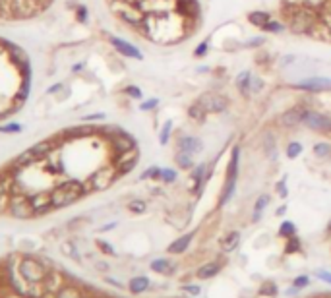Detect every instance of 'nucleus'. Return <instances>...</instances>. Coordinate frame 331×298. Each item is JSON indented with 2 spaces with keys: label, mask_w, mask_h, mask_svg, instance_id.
<instances>
[{
  "label": "nucleus",
  "mask_w": 331,
  "mask_h": 298,
  "mask_svg": "<svg viewBox=\"0 0 331 298\" xmlns=\"http://www.w3.org/2000/svg\"><path fill=\"white\" fill-rule=\"evenodd\" d=\"M281 18L296 35H312L314 27L320 22V12L310 6H281Z\"/></svg>",
  "instance_id": "f257e3e1"
},
{
  "label": "nucleus",
  "mask_w": 331,
  "mask_h": 298,
  "mask_svg": "<svg viewBox=\"0 0 331 298\" xmlns=\"http://www.w3.org/2000/svg\"><path fill=\"white\" fill-rule=\"evenodd\" d=\"M87 190H89V186H84L78 180H66L51 192L52 207H66L70 203L78 202Z\"/></svg>",
  "instance_id": "f03ea898"
},
{
  "label": "nucleus",
  "mask_w": 331,
  "mask_h": 298,
  "mask_svg": "<svg viewBox=\"0 0 331 298\" xmlns=\"http://www.w3.org/2000/svg\"><path fill=\"white\" fill-rule=\"evenodd\" d=\"M238 159H240V149L233 147V153H231V161H229V168H226L225 188H223L221 200H219V203H221V205H225V203L231 202V198H233V194H235L236 178H238Z\"/></svg>",
  "instance_id": "7ed1b4c3"
},
{
  "label": "nucleus",
  "mask_w": 331,
  "mask_h": 298,
  "mask_svg": "<svg viewBox=\"0 0 331 298\" xmlns=\"http://www.w3.org/2000/svg\"><path fill=\"white\" fill-rule=\"evenodd\" d=\"M298 91L304 93H323V91H331V78L325 76H308L304 79H298L295 83H291Z\"/></svg>",
  "instance_id": "20e7f679"
},
{
  "label": "nucleus",
  "mask_w": 331,
  "mask_h": 298,
  "mask_svg": "<svg viewBox=\"0 0 331 298\" xmlns=\"http://www.w3.org/2000/svg\"><path fill=\"white\" fill-rule=\"evenodd\" d=\"M198 103L208 111V114H221L229 109V99L225 95L217 93V91H205V93H201Z\"/></svg>",
  "instance_id": "39448f33"
},
{
  "label": "nucleus",
  "mask_w": 331,
  "mask_h": 298,
  "mask_svg": "<svg viewBox=\"0 0 331 298\" xmlns=\"http://www.w3.org/2000/svg\"><path fill=\"white\" fill-rule=\"evenodd\" d=\"M118 176L120 175H118V171H116L114 165H111V167H103V168H99L97 173L91 175L89 184L87 186H89V190H107V188L113 184Z\"/></svg>",
  "instance_id": "423d86ee"
},
{
  "label": "nucleus",
  "mask_w": 331,
  "mask_h": 298,
  "mask_svg": "<svg viewBox=\"0 0 331 298\" xmlns=\"http://www.w3.org/2000/svg\"><path fill=\"white\" fill-rule=\"evenodd\" d=\"M302 124H304L308 130H314V132H331V118L329 116L320 113V111H314V109H310V107L306 109Z\"/></svg>",
  "instance_id": "0eeeda50"
},
{
  "label": "nucleus",
  "mask_w": 331,
  "mask_h": 298,
  "mask_svg": "<svg viewBox=\"0 0 331 298\" xmlns=\"http://www.w3.org/2000/svg\"><path fill=\"white\" fill-rule=\"evenodd\" d=\"M10 213L17 217V219H27L35 213L33 205H31V198H27L24 194H12L10 198Z\"/></svg>",
  "instance_id": "6e6552de"
},
{
  "label": "nucleus",
  "mask_w": 331,
  "mask_h": 298,
  "mask_svg": "<svg viewBox=\"0 0 331 298\" xmlns=\"http://www.w3.org/2000/svg\"><path fill=\"white\" fill-rule=\"evenodd\" d=\"M19 273H22V277L27 279L29 283H41V281L47 277V271H45V267L41 265L39 262H35L31 258H27L22 262L19 265Z\"/></svg>",
  "instance_id": "1a4fd4ad"
},
{
  "label": "nucleus",
  "mask_w": 331,
  "mask_h": 298,
  "mask_svg": "<svg viewBox=\"0 0 331 298\" xmlns=\"http://www.w3.org/2000/svg\"><path fill=\"white\" fill-rule=\"evenodd\" d=\"M174 14H178L184 19L201 18L200 0H174Z\"/></svg>",
  "instance_id": "9d476101"
},
{
  "label": "nucleus",
  "mask_w": 331,
  "mask_h": 298,
  "mask_svg": "<svg viewBox=\"0 0 331 298\" xmlns=\"http://www.w3.org/2000/svg\"><path fill=\"white\" fill-rule=\"evenodd\" d=\"M138 147L136 149H130V151H124V153H118L116 159H114V167L118 171V175H126V173H132L134 167L138 165Z\"/></svg>",
  "instance_id": "9b49d317"
},
{
  "label": "nucleus",
  "mask_w": 331,
  "mask_h": 298,
  "mask_svg": "<svg viewBox=\"0 0 331 298\" xmlns=\"http://www.w3.org/2000/svg\"><path fill=\"white\" fill-rule=\"evenodd\" d=\"M109 143L113 151L118 155V153H124V151H130V149H136V140L132 138L130 134H126L124 130L114 132L113 136L109 138Z\"/></svg>",
  "instance_id": "f8f14e48"
},
{
  "label": "nucleus",
  "mask_w": 331,
  "mask_h": 298,
  "mask_svg": "<svg viewBox=\"0 0 331 298\" xmlns=\"http://www.w3.org/2000/svg\"><path fill=\"white\" fill-rule=\"evenodd\" d=\"M308 107L306 105H295L291 107L288 111L281 114V126H285V128H295L298 124H302V118H304V113Z\"/></svg>",
  "instance_id": "ddd939ff"
},
{
  "label": "nucleus",
  "mask_w": 331,
  "mask_h": 298,
  "mask_svg": "<svg viewBox=\"0 0 331 298\" xmlns=\"http://www.w3.org/2000/svg\"><path fill=\"white\" fill-rule=\"evenodd\" d=\"M116 16H118V18H120L124 24H128L130 27H134V29H136V27H138L139 24L143 22V16H146V14H143V12H141L138 6L126 4V6H122V8L116 12Z\"/></svg>",
  "instance_id": "4468645a"
},
{
  "label": "nucleus",
  "mask_w": 331,
  "mask_h": 298,
  "mask_svg": "<svg viewBox=\"0 0 331 298\" xmlns=\"http://www.w3.org/2000/svg\"><path fill=\"white\" fill-rule=\"evenodd\" d=\"M109 39H111V45H113L122 56L134 58V60H141V58H143V54H141V51H139L138 47H134V45L128 43V41H124V39H120V37H116V35H111Z\"/></svg>",
  "instance_id": "2eb2a0df"
},
{
  "label": "nucleus",
  "mask_w": 331,
  "mask_h": 298,
  "mask_svg": "<svg viewBox=\"0 0 331 298\" xmlns=\"http://www.w3.org/2000/svg\"><path fill=\"white\" fill-rule=\"evenodd\" d=\"M176 149L178 151H186V153H190V155H198L201 153V149H203V141L200 138H196V136H178L176 138Z\"/></svg>",
  "instance_id": "dca6fc26"
},
{
  "label": "nucleus",
  "mask_w": 331,
  "mask_h": 298,
  "mask_svg": "<svg viewBox=\"0 0 331 298\" xmlns=\"http://www.w3.org/2000/svg\"><path fill=\"white\" fill-rule=\"evenodd\" d=\"M31 205H33L35 213H47L49 209H52V200L51 194H35L31 196Z\"/></svg>",
  "instance_id": "f3484780"
},
{
  "label": "nucleus",
  "mask_w": 331,
  "mask_h": 298,
  "mask_svg": "<svg viewBox=\"0 0 331 298\" xmlns=\"http://www.w3.org/2000/svg\"><path fill=\"white\" fill-rule=\"evenodd\" d=\"M250 78H252V72L244 70V72H240L235 79L236 89L240 91V95L242 97H250V93H252V91H250Z\"/></svg>",
  "instance_id": "a211bd4d"
},
{
  "label": "nucleus",
  "mask_w": 331,
  "mask_h": 298,
  "mask_svg": "<svg viewBox=\"0 0 331 298\" xmlns=\"http://www.w3.org/2000/svg\"><path fill=\"white\" fill-rule=\"evenodd\" d=\"M246 18H248V22H250L254 27H260L261 29V27L271 19V14L270 12H265V10H252V12H248Z\"/></svg>",
  "instance_id": "6ab92c4d"
},
{
  "label": "nucleus",
  "mask_w": 331,
  "mask_h": 298,
  "mask_svg": "<svg viewBox=\"0 0 331 298\" xmlns=\"http://www.w3.org/2000/svg\"><path fill=\"white\" fill-rule=\"evenodd\" d=\"M6 49H8L10 56L14 58V62H16L22 70H24L26 66H29V58H27V54L24 53V49H19V47H16V45H10V43H6Z\"/></svg>",
  "instance_id": "aec40b11"
},
{
  "label": "nucleus",
  "mask_w": 331,
  "mask_h": 298,
  "mask_svg": "<svg viewBox=\"0 0 331 298\" xmlns=\"http://www.w3.org/2000/svg\"><path fill=\"white\" fill-rule=\"evenodd\" d=\"M188 116H190V120H194V122L203 124L205 120H208V111H205V109L196 101L194 105L188 107Z\"/></svg>",
  "instance_id": "412c9836"
},
{
  "label": "nucleus",
  "mask_w": 331,
  "mask_h": 298,
  "mask_svg": "<svg viewBox=\"0 0 331 298\" xmlns=\"http://www.w3.org/2000/svg\"><path fill=\"white\" fill-rule=\"evenodd\" d=\"M174 161H176V165L180 168H184V171H192V168L196 167V165H194V155L186 153V151H176V153H174Z\"/></svg>",
  "instance_id": "4be33fe9"
},
{
  "label": "nucleus",
  "mask_w": 331,
  "mask_h": 298,
  "mask_svg": "<svg viewBox=\"0 0 331 298\" xmlns=\"http://www.w3.org/2000/svg\"><path fill=\"white\" fill-rule=\"evenodd\" d=\"M190 242H192V235H184L182 238L174 240L173 244L169 246V252H171V254H182L184 250L190 246Z\"/></svg>",
  "instance_id": "5701e85b"
},
{
  "label": "nucleus",
  "mask_w": 331,
  "mask_h": 298,
  "mask_svg": "<svg viewBox=\"0 0 331 298\" xmlns=\"http://www.w3.org/2000/svg\"><path fill=\"white\" fill-rule=\"evenodd\" d=\"M261 29H263V31H267V33L277 35V33H283V31H285V29H288V27H287V24H285V22H279V19L271 18L265 26L261 27Z\"/></svg>",
  "instance_id": "b1692460"
},
{
  "label": "nucleus",
  "mask_w": 331,
  "mask_h": 298,
  "mask_svg": "<svg viewBox=\"0 0 331 298\" xmlns=\"http://www.w3.org/2000/svg\"><path fill=\"white\" fill-rule=\"evenodd\" d=\"M312 151H314V155H316V157H320V159L329 157L331 155V143H327V141H316Z\"/></svg>",
  "instance_id": "393cba45"
},
{
  "label": "nucleus",
  "mask_w": 331,
  "mask_h": 298,
  "mask_svg": "<svg viewBox=\"0 0 331 298\" xmlns=\"http://www.w3.org/2000/svg\"><path fill=\"white\" fill-rule=\"evenodd\" d=\"M54 145H56V141L54 140H47V141H43V143H37L33 147V151L39 155V157L43 159L45 155H49L51 151H54Z\"/></svg>",
  "instance_id": "a878e982"
},
{
  "label": "nucleus",
  "mask_w": 331,
  "mask_h": 298,
  "mask_svg": "<svg viewBox=\"0 0 331 298\" xmlns=\"http://www.w3.org/2000/svg\"><path fill=\"white\" fill-rule=\"evenodd\" d=\"M217 273H219V263H208V265L200 267L198 277H200V279H209V277H213V275H217Z\"/></svg>",
  "instance_id": "bb28decb"
},
{
  "label": "nucleus",
  "mask_w": 331,
  "mask_h": 298,
  "mask_svg": "<svg viewBox=\"0 0 331 298\" xmlns=\"http://www.w3.org/2000/svg\"><path fill=\"white\" fill-rule=\"evenodd\" d=\"M171 134H173V120H167V122L163 124L161 132H159V143H161V145H167L169 140H171Z\"/></svg>",
  "instance_id": "cd10ccee"
},
{
  "label": "nucleus",
  "mask_w": 331,
  "mask_h": 298,
  "mask_svg": "<svg viewBox=\"0 0 331 298\" xmlns=\"http://www.w3.org/2000/svg\"><path fill=\"white\" fill-rule=\"evenodd\" d=\"M149 281L146 277H136V279L130 281V290L134 294H139V292H143V290L148 289Z\"/></svg>",
  "instance_id": "c85d7f7f"
},
{
  "label": "nucleus",
  "mask_w": 331,
  "mask_h": 298,
  "mask_svg": "<svg viewBox=\"0 0 331 298\" xmlns=\"http://www.w3.org/2000/svg\"><path fill=\"white\" fill-rule=\"evenodd\" d=\"M267 203H270V196H260V198H258V202L254 205V221L260 219L261 211L267 207Z\"/></svg>",
  "instance_id": "c756f323"
},
{
  "label": "nucleus",
  "mask_w": 331,
  "mask_h": 298,
  "mask_svg": "<svg viewBox=\"0 0 331 298\" xmlns=\"http://www.w3.org/2000/svg\"><path fill=\"white\" fill-rule=\"evenodd\" d=\"M238 240H240V235H238V232H231V235L223 240V250H226V252L235 250L236 244H238Z\"/></svg>",
  "instance_id": "7c9ffc66"
},
{
  "label": "nucleus",
  "mask_w": 331,
  "mask_h": 298,
  "mask_svg": "<svg viewBox=\"0 0 331 298\" xmlns=\"http://www.w3.org/2000/svg\"><path fill=\"white\" fill-rule=\"evenodd\" d=\"M263 88H265V81H263L260 76L252 74V78H250V91H252V93H261Z\"/></svg>",
  "instance_id": "2f4dec72"
},
{
  "label": "nucleus",
  "mask_w": 331,
  "mask_h": 298,
  "mask_svg": "<svg viewBox=\"0 0 331 298\" xmlns=\"http://www.w3.org/2000/svg\"><path fill=\"white\" fill-rule=\"evenodd\" d=\"M151 269H153V271H159V273H171L173 265L167 262V260H155V262L151 263Z\"/></svg>",
  "instance_id": "473e14b6"
},
{
  "label": "nucleus",
  "mask_w": 331,
  "mask_h": 298,
  "mask_svg": "<svg viewBox=\"0 0 331 298\" xmlns=\"http://www.w3.org/2000/svg\"><path fill=\"white\" fill-rule=\"evenodd\" d=\"M300 153H302V143H298V141H291V143L287 145V157L288 159H296Z\"/></svg>",
  "instance_id": "72a5a7b5"
},
{
  "label": "nucleus",
  "mask_w": 331,
  "mask_h": 298,
  "mask_svg": "<svg viewBox=\"0 0 331 298\" xmlns=\"http://www.w3.org/2000/svg\"><path fill=\"white\" fill-rule=\"evenodd\" d=\"M263 43H267V39L263 35H258V37L248 39V41L244 43V47H246V49H260V47H263Z\"/></svg>",
  "instance_id": "f704fd0d"
},
{
  "label": "nucleus",
  "mask_w": 331,
  "mask_h": 298,
  "mask_svg": "<svg viewBox=\"0 0 331 298\" xmlns=\"http://www.w3.org/2000/svg\"><path fill=\"white\" fill-rule=\"evenodd\" d=\"M159 178H161L163 182H167V184H171V182L176 180V171H174V168H161Z\"/></svg>",
  "instance_id": "c9c22d12"
},
{
  "label": "nucleus",
  "mask_w": 331,
  "mask_h": 298,
  "mask_svg": "<svg viewBox=\"0 0 331 298\" xmlns=\"http://www.w3.org/2000/svg\"><path fill=\"white\" fill-rule=\"evenodd\" d=\"M209 43H211L209 39H205V41H201V43L198 45L196 49H194V56H198V58H203V56H205V54L209 53Z\"/></svg>",
  "instance_id": "e433bc0d"
},
{
  "label": "nucleus",
  "mask_w": 331,
  "mask_h": 298,
  "mask_svg": "<svg viewBox=\"0 0 331 298\" xmlns=\"http://www.w3.org/2000/svg\"><path fill=\"white\" fill-rule=\"evenodd\" d=\"M146 207H148V205H146V202H143V200H132L130 203H128V209L132 211V213H143V211H146Z\"/></svg>",
  "instance_id": "4c0bfd02"
},
{
  "label": "nucleus",
  "mask_w": 331,
  "mask_h": 298,
  "mask_svg": "<svg viewBox=\"0 0 331 298\" xmlns=\"http://www.w3.org/2000/svg\"><path fill=\"white\" fill-rule=\"evenodd\" d=\"M263 145L267 149V153H271V159H275V140H273V134H265Z\"/></svg>",
  "instance_id": "58836bf2"
},
{
  "label": "nucleus",
  "mask_w": 331,
  "mask_h": 298,
  "mask_svg": "<svg viewBox=\"0 0 331 298\" xmlns=\"http://www.w3.org/2000/svg\"><path fill=\"white\" fill-rule=\"evenodd\" d=\"M56 298H81L79 296V292L76 289H70V287H64V289L58 290V294Z\"/></svg>",
  "instance_id": "ea45409f"
},
{
  "label": "nucleus",
  "mask_w": 331,
  "mask_h": 298,
  "mask_svg": "<svg viewBox=\"0 0 331 298\" xmlns=\"http://www.w3.org/2000/svg\"><path fill=\"white\" fill-rule=\"evenodd\" d=\"M124 93L130 97V99H141V95H143L138 86H126V88H124Z\"/></svg>",
  "instance_id": "a19ab883"
},
{
  "label": "nucleus",
  "mask_w": 331,
  "mask_h": 298,
  "mask_svg": "<svg viewBox=\"0 0 331 298\" xmlns=\"http://www.w3.org/2000/svg\"><path fill=\"white\" fill-rule=\"evenodd\" d=\"M157 105H159V99H146L141 105H139V111H143V113H148V111H153V109H157Z\"/></svg>",
  "instance_id": "79ce46f5"
},
{
  "label": "nucleus",
  "mask_w": 331,
  "mask_h": 298,
  "mask_svg": "<svg viewBox=\"0 0 331 298\" xmlns=\"http://www.w3.org/2000/svg\"><path fill=\"white\" fill-rule=\"evenodd\" d=\"M159 175H161V168L159 167H149L148 171H143L141 173V180H148V178H159Z\"/></svg>",
  "instance_id": "37998d69"
},
{
  "label": "nucleus",
  "mask_w": 331,
  "mask_h": 298,
  "mask_svg": "<svg viewBox=\"0 0 331 298\" xmlns=\"http://www.w3.org/2000/svg\"><path fill=\"white\" fill-rule=\"evenodd\" d=\"M296 62H298V56H296V54H285V56L279 60V64H281V68H288V66H293Z\"/></svg>",
  "instance_id": "c03bdc74"
},
{
  "label": "nucleus",
  "mask_w": 331,
  "mask_h": 298,
  "mask_svg": "<svg viewBox=\"0 0 331 298\" xmlns=\"http://www.w3.org/2000/svg\"><path fill=\"white\" fill-rule=\"evenodd\" d=\"M279 232H281V237H293L295 235V225L293 223H283Z\"/></svg>",
  "instance_id": "a18cd8bd"
},
{
  "label": "nucleus",
  "mask_w": 331,
  "mask_h": 298,
  "mask_svg": "<svg viewBox=\"0 0 331 298\" xmlns=\"http://www.w3.org/2000/svg\"><path fill=\"white\" fill-rule=\"evenodd\" d=\"M76 16H78V22L86 24V22H87V8H86V6H78V12H76Z\"/></svg>",
  "instance_id": "49530a36"
},
{
  "label": "nucleus",
  "mask_w": 331,
  "mask_h": 298,
  "mask_svg": "<svg viewBox=\"0 0 331 298\" xmlns=\"http://www.w3.org/2000/svg\"><path fill=\"white\" fill-rule=\"evenodd\" d=\"M22 128L17 124H8V126H0V132H19Z\"/></svg>",
  "instance_id": "de8ad7c7"
},
{
  "label": "nucleus",
  "mask_w": 331,
  "mask_h": 298,
  "mask_svg": "<svg viewBox=\"0 0 331 298\" xmlns=\"http://www.w3.org/2000/svg\"><path fill=\"white\" fill-rule=\"evenodd\" d=\"M277 192L281 194L283 198L287 196V188H285V180H281V182H279V184H277Z\"/></svg>",
  "instance_id": "09e8293b"
},
{
  "label": "nucleus",
  "mask_w": 331,
  "mask_h": 298,
  "mask_svg": "<svg viewBox=\"0 0 331 298\" xmlns=\"http://www.w3.org/2000/svg\"><path fill=\"white\" fill-rule=\"evenodd\" d=\"M105 114L103 113H97V114H89V116H86V120H103Z\"/></svg>",
  "instance_id": "8fccbe9b"
},
{
  "label": "nucleus",
  "mask_w": 331,
  "mask_h": 298,
  "mask_svg": "<svg viewBox=\"0 0 331 298\" xmlns=\"http://www.w3.org/2000/svg\"><path fill=\"white\" fill-rule=\"evenodd\" d=\"M265 60L270 62V54H267V56H265V54H261V56H258V60H256V62H258V64H263Z\"/></svg>",
  "instance_id": "3c124183"
},
{
  "label": "nucleus",
  "mask_w": 331,
  "mask_h": 298,
  "mask_svg": "<svg viewBox=\"0 0 331 298\" xmlns=\"http://www.w3.org/2000/svg\"><path fill=\"white\" fill-rule=\"evenodd\" d=\"M306 283H308V281H306L304 277H302V279H296L295 285H296V287H302V285H306Z\"/></svg>",
  "instance_id": "603ef678"
},
{
  "label": "nucleus",
  "mask_w": 331,
  "mask_h": 298,
  "mask_svg": "<svg viewBox=\"0 0 331 298\" xmlns=\"http://www.w3.org/2000/svg\"><path fill=\"white\" fill-rule=\"evenodd\" d=\"M58 89H62V86L58 83V86H52L51 89H49V93H54V91H58Z\"/></svg>",
  "instance_id": "864d4df0"
},
{
  "label": "nucleus",
  "mask_w": 331,
  "mask_h": 298,
  "mask_svg": "<svg viewBox=\"0 0 331 298\" xmlns=\"http://www.w3.org/2000/svg\"><path fill=\"white\" fill-rule=\"evenodd\" d=\"M209 70H211L209 66H200V68H198V72H200V74H201V72H209Z\"/></svg>",
  "instance_id": "5fc2aeb1"
},
{
  "label": "nucleus",
  "mask_w": 331,
  "mask_h": 298,
  "mask_svg": "<svg viewBox=\"0 0 331 298\" xmlns=\"http://www.w3.org/2000/svg\"><path fill=\"white\" fill-rule=\"evenodd\" d=\"M81 68H84V64H76V66H74V72H79Z\"/></svg>",
  "instance_id": "6e6d98bb"
},
{
  "label": "nucleus",
  "mask_w": 331,
  "mask_h": 298,
  "mask_svg": "<svg viewBox=\"0 0 331 298\" xmlns=\"http://www.w3.org/2000/svg\"><path fill=\"white\" fill-rule=\"evenodd\" d=\"M322 279L329 281V283H331V275H325V273H322Z\"/></svg>",
  "instance_id": "4d7b16f0"
},
{
  "label": "nucleus",
  "mask_w": 331,
  "mask_h": 298,
  "mask_svg": "<svg viewBox=\"0 0 331 298\" xmlns=\"http://www.w3.org/2000/svg\"><path fill=\"white\" fill-rule=\"evenodd\" d=\"M329 230H331V223H329Z\"/></svg>",
  "instance_id": "13d9d810"
}]
</instances>
